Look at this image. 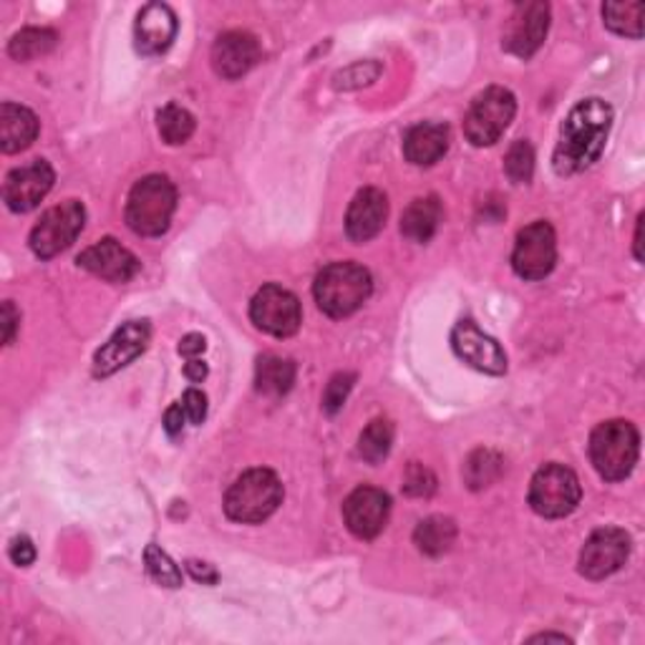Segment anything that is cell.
<instances>
[{
  "instance_id": "ab89813d",
  "label": "cell",
  "mask_w": 645,
  "mask_h": 645,
  "mask_svg": "<svg viewBox=\"0 0 645 645\" xmlns=\"http://www.w3.org/2000/svg\"><path fill=\"white\" fill-rule=\"evenodd\" d=\"M184 421H187V413H184L182 403H174V407H170L167 413H164V429H167L170 437L180 434L184 429Z\"/></svg>"
},
{
  "instance_id": "83f0119b",
  "label": "cell",
  "mask_w": 645,
  "mask_h": 645,
  "mask_svg": "<svg viewBox=\"0 0 645 645\" xmlns=\"http://www.w3.org/2000/svg\"><path fill=\"white\" fill-rule=\"evenodd\" d=\"M59 35L51 29H23L21 33H16L11 43H8V53L16 61H31L39 59L43 53H49L57 49Z\"/></svg>"
},
{
  "instance_id": "603a6c76",
  "label": "cell",
  "mask_w": 645,
  "mask_h": 645,
  "mask_svg": "<svg viewBox=\"0 0 645 645\" xmlns=\"http://www.w3.org/2000/svg\"><path fill=\"white\" fill-rule=\"evenodd\" d=\"M441 223V202L439 197L413 199L401 217V233L411 243H429Z\"/></svg>"
},
{
  "instance_id": "d6a6232c",
  "label": "cell",
  "mask_w": 645,
  "mask_h": 645,
  "mask_svg": "<svg viewBox=\"0 0 645 645\" xmlns=\"http://www.w3.org/2000/svg\"><path fill=\"white\" fill-rule=\"evenodd\" d=\"M379 73H381V66L376 61H358L354 63V66L338 71L334 81H336V89H344V91L361 89L379 79Z\"/></svg>"
},
{
  "instance_id": "cb8c5ba5",
  "label": "cell",
  "mask_w": 645,
  "mask_h": 645,
  "mask_svg": "<svg viewBox=\"0 0 645 645\" xmlns=\"http://www.w3.org/2000/svg\"><path fill=\"white\" fill-rule=\"evenodd\" d=\"M295 383V364L283 356H263L255 368V389L265 396H283Z\"/></svg>"
},
{
  "instance_id": "f546056e",
  "label": "cell",
  "mask_w": 645,
  "mask_h": 645,
  "mask_svg": "<svg viewBox=\"0 0 645 645\" xmlns=\"http://www.w3.org/2000/svg\"><path fill=\"white\" fill-rule=\"evenodd\" d=\"M393 444V427L389 421L376 419L364 429L361 439H358V454L366 459L368 464H379L381 459L389 457Z\"/></svg>"
},
{
  "instance_id": "277c9868",
  "label": "cell",
  "mask_w": 645,
  "mask_h": 645,
  "mask_svg": "<svg viewBox=\"0 0 645 645\" xmlns=\"http://www.w3.org/2000/svg\"><path fill=\"white\" fill-rule=\"evenodd\" d=\"M641 434L631 421L613 419L601 423L590 437V459L605 482H623L638 464Z\"/></svg>"
},
{
  "instance_id": "30bf717a",
  "label": "cell",
  "mask_w": 645,
  "mask_h": 645,
  "mask_svg": "<svg viewBox=\"0 0 645 645\" xmlns=\"http://www.w3.org/2000/svg\"><path fill=\"white\" fill-rule=\"evenodd\" d=\"M250 318L255 328H260L263 334L288 338L298 334L303 322L300 300L290 290L280 288V285H263L250 303Z\"/></svg>"
},
{
  "instance_id": "44dd1931",
  "label": "cell",
  "mask_w": 645,
  "mask_h": 645,
  "mask_svg": "<svg viewBox=\"0 0 645 645\" xmlns=\"http://www.w3.org/2000/svg\"><path fill=\"white\" fill-rule=\"evenodd\" d=\"M449 152V126L439 122H421L403 136V156L417 167H431Z\"/></svg>"
},
{
  "instance_id": "7a4b0ae2",
  "label": "cell",
  "mask_w": 645,
  "mask_h": 645,
  "mask_svg": "<svg viewBox=\"0 0 645 645\" xmlns=\"http://www.w3.org/2000/svg\"><path fill=\"white\" fill-rule=\"evenodd\" d=\"M371 273L358 263H330L313 283L318 308L330 318H348L371 298Z\"/></svg>"
},
{
  "instance_id": "9c48e42d",
  "label": "cell",
  "mask_w": 645,
  "mask_h": 645,
  "mask_svg": "<svg viewBox=\"0 0 645 645\" xmlns=\"http://www.w3.org/2000/svg\"><path fill=\"white\" fill-rule=\"evenodd\" d=\"M557 263V237L555 229L545 219H538L518 233L514 243L512 267L522 280H542L555 270Z\"/></svg>"
},
{
  "instance_id": "e575fe53",
  "label": "cell",
  "mask_w": 645,
  "mask_h": 645,
  "mask_svg": "<svg viewBox=\"0 0 645 645\" xmlns=\"http://www.w3.org/2000/svg\"><path fill=\"white\" fill-rule=\"evenodd\" d=\"M354 381L356 376L354 373H338L330 379V383L326 386V393H322V409L328 413H336L340 407H344L348 393L354 389Z\"/></svg>"
},
{
  "instance_id": "484cf974",
  "label": "cell",
  "mask_w": 645,
  "mask_h": 645,
  "mask_svg": "<svg viewBox=\"0 0 645 645\" xmlns=\"http://www.w3.org/2000/svg\"><path fill=\"white\" fill-rule=\"evenodd\" d=\"M504 472V459L492 449H477L464 464V482L469 490H487Z\"/></svg>"
},
{
  "instance_id": "ffe728a7",
  "label": "cell",
  "mask_w": 645,
  "mask_h": 645,
  "mask_svg": "<svg viewBox=\"0 0 645 645\" xmlns=\"http://www.w3.org/2000/svg\"><path fill=\"white\" fill-rule=\"evenodd\" d=\"M389 217V199L381 190L366 187L354 197L346 215V233L354 243H368L381 233Z\"/></svg>"
},
{
  "instance_id": "d6986e66",
  "label": "cell",
  "mask_w": 645,
  "mask_h": 645,
  "mask_svg": "<svg viewBox=\"0 0 645 645\" xmlns=\"http://www.w3.org/2000/svg\"><path fill=\"white\" fill-rule=\"evenodd\" d=\"M177 31H180L177 16H174L170 6L164 3L144 6L134 23L136 51L144 53V57H160V53L167 51L174 39H177Z\"/></svg>"
},
{
  "instance_id": "d590c367",
  "label": "cell",
  "mask_w": 645,
  "mask_h": 645,
  "mask_svg": "<svg viewBox=\"0 0 645 645\" xmlns=\"http://www.w3.org/2000/svg\"><path fill=\"white\" fill-rule=\"evenodd\" d=\"M182 409L187 413L190 423H202L207 417V396L199 389H187L182 396Z\"/></svg>"
},
{
  "instance_id": "8992f818",
  "label": "cell",
  "mask_w": 645,
  "mask_h": 645,
  "mask_svg": "<svg viewBox=\"0 0 645 645\" xmlns=\"http://www.w3.org/2000/svg\"><path fill=\"white\" fill-rule=\"evenodd\" d=\"M514 114H518V101H514L512 91L490 86L469 106L464 116V136L474 146H492L510 129Z\"/></svg>"
},
{
  "instance_id": "74e56055",
  "label": "cell",
  "mask_w": 645,
  "mask_h": 645,
  "mask_svg": "<svg viewBox=\"0 0 645 645\" xmlns=\"http://www.w3.org/2000/svg\"><path fill=\"white\" fill-rule=\"evenodd\" d=\"M187 570H190V575L197 580V583L202 585H215L219 575H217V570L209 565V562H199V560H190L187 562Z\"/></svg>"
},
{
  "instance_id": "836d02e7",
  "label": "cell",
  "mask_w": 645,
  "mask_h": 645,
  "mask_svg": "<svg viewBox=\"0 0 645 645\" xmlns=\"http://www.w3.org/2000/svg\"><path fill=\"white\" fill-rule=\"evenodd\" d=\"M403 492L409 496H431L437 492V477L427 467L411 464L403 477Z\"/></svg>"
},
{
  "instance_id": "2e32d148",
  "label": "cell",
  "mask_w": 645,
  "mask_h": 645,
  "mask_svg": "<svg viewBox=\"0 0 645 645\" xmlns=\"http://www.w3.org/2000/svg\"><path fill=\"white\" fill-rule=\"evenodd\" d=\"M550 31V6L547 3H522L514 8L504 29L502 45L512 57L530 59L547 39Z\"/></svg>"
},
{
  "instance_id": "5bb4252c",
  "label": "cell",
  "mask_w": 645,
  "mask_h": 645,
  "mask_svg": "<svg viewBox=\"0 0 645 645\" xmlns=\"http://www.w3.org/2000/svg\"><path fill=\"white\" fill-rule=\"evenodd\" d=\"M57 172L45 160H33L23 167L8 172L3 182V202L13 212H31L53 190Z\"/></svg>"
},
{
  "instance_id": "4dcf8cb0",
  "label": "cell",
  "mask_w": 645,
  "mask_h": 645,
  "mask_svg": "<svg viewBox=\"0 0 645 645\" xmlns=\"http://www.w3.org/2000/svg\"><path fill=\"white\" fill-rule=\"evenodd\" d=\"M146 573L162 587H182V570L174 565V560L156 545H146L144 550Z\"/></svg>"
},
{
  "instance_id": "5b68a950",
  "label": "cell",
  "mask_w": 645,
  "mask_h": 645,
  "mask_svg": "<svg viewBox=\"0 0 645 645\" xmlns=\"http://www.w3.org/2000/svg\"><path fill=\"white\" fill-rule=\"evenodd\" d=\"M283 484L270 469H250L235 479L225 494L227 518L239 524H260L283 504Z\"/></svg>"
},
{
  "instance_id": "ac0fdd59",
  "label": "cell",
  "mask_w": 645,
  "mask_h": 645,
  "mask_svg": "<svg viewBox=\"0 0 645 645\" xmlns=\"http://www.w3.org/2000/svg\"><path fill=\"white\" fill-rule=\"evenodd\" d=\"M260 61V43L253 33L227 31L212 45V69L217 76L235 81Z\"/></svg>"
},
{
  "instance_id": "52a82bcc",
  "label": "cell",
  "mask_w": 645,
  "mask_h": 645,
  "mask_svg": "<svg viewBox=\"0 0 645 645\" xmlns=\"http://www.w3.org/2000/svg\"><path fill=\"white\" fill-rule=\"evenodd\" d=\"M580 496H583L580 479L565 464H545L530 482V506L540 518H567L577 510Z\"/></svg>"
},
{
  "instance_id": "d4e9b609",
  "label": "cell",
  "mask_w": 645,
  "mask_h": 645,
  "mask_svg": "<svg viewBox=\"0 0 645 645\" xmlns=\"http://www.w3.org/2000/svg\"><path fill=\"white\" fill-rule=\"evenodd\" d=\"M457 540V524L454 520L441 518V514H434V518H427L419 522L417 532H413V542L417 547L429 557H441L444 552L451 550Z\"/></svg>"
},
{
  "instance_id": "60d3db41",
  "label": "cell",
  "mask_w": 645,
  "mask_h": 645,
  "mask_svg": "<svg viewBox=\"0 0 645 645\" xmlns=\"http://www.w3.org/2000/svg\"><path fill=\"white\" fill-rule=\"evenodd\" d=\"M18 320H21V316H18V310L11 300H6V306H3V344L6 346H11L13 344V338H16V328H18Z\"/></svg>"
},
{
  "instance_id": "f35d334b",
  "label": "cell",
  "mask_w": 645,
  "mask_h": 645,
  "mask_svg": "<svg viewBox=\"0 0 645 645\" xmlns=\"http://www.w3.org/2000/svg\"><path fill=\"white\" fill-rule=\"evenodd\" d=\"M205 348H207V340L199 334H190L180 340V356L187 358V361L190 358H199L202 354H205Z\"/></svg>"
},
{
  "instance_id": "4fadbf2b",
  "label": "cell",
  "mask_w": 645,
  "mask_h": 645,
  "mask_svg": "<svg viewBox=\"0 0 645 645\" xmlns=\"http://www.w3.org/2000/svg\"><path fill=\"white\" fill-rule=\"evenodd\" d=\"M391 518V496L376 487H358L344 502V520L358 540H376Z\"/></svg>"
},
{
  "instance_id": "7402d4cb",
  "label": "cell",
  "mask_w": 645,
  "mask_h": 645,
  "mask_svg": "<svg viewBox=\"0 0 645 645\" xmlns=\"http://www.w3.org/2000/svg\"><path fill=\"white\" fill-rule=\"evenodd\" d=\"M39 136V116L21 104L0 106V150L16 154L29 150Z\"/></svg>"
},
{
  "instance_id": "9a60e30c",
  "label": "cell",
  "mask_w": 645,
  "mask_h": 645,
  "mask_svg": "<svg viewBox=\"0 0 645 645\" xmlns=\"http://www.w3.org/2000/svg\"><path fill=\"white\" fill-rule=\"evenodd\" d=\"M152 328L146 320H129L124 322L116 334L99 348L94 356V376L96 379H106V376L116 373L119 368H124L140 358L146 346H150Z\"/></svg>"
},
{
  "instance_id": "4316f807",
  "label": "cell",
  "mask_w": 645,
  "mask_h": 645,
  "mask_svg": "<svg viewBox=\"0 0 645 645\" xmlns=\"http://www.w3.org/2000/svg\"><path fill=\"white\" fill-rule=\"evenodd\" d=\"M643 13L645 6L641 0H633V3H605L603 6V18L605 25L617 35H625V39H641L643 35Z\"/></svg>"
},
{
  "instance_id": "3957f363",
  "label": "cell",
  "mask_w": 645,
  "mask_h": 645,
  "mask_svg": "<svg viewBox=\"0 0 645 645\" xmlns=\"http://www.w3.org/2000/svg\"><path fill=\"white\" fill-rule=\"evenodd\" d=\"M177 209V190L162 174H150L129 192L126 223L142 237H160L170 229Z\"/></svg>"
},
{
  "instance_id": "7bdbcfd3",
  "label": "cell",
  "mask_w": 645,
  "mask_h": 645,
  "mask_svg": "<svg viewBox=\"0 0 645 645\" xmlns=\"http://www.w3.org/2000/svg\"><path fill=\"white\" fill-rule=\"evenodd\" d=\"M635 260H643V215L638 217V227H635Z\"/></svg>"
},
{
  "instance_id": "6da1fadb",
  "label": "cell",
  "mask_w": 645,
  "mask_h": 645,
  "mask_svg": "<svg viewBox=\"0 0 645 645\" xmlns=\"http://www.w3.org/2000/svg\"><path fill=\"white\" fill-rule=\"evenodd\" d=\"M613 126V109L603 99H583L570 109L560 129V142L552 154V167L560 177L585 172L601 160Z\"/></svg>"
},
{
  "instance_id": "ba28073f",
  "label": "cell",
  "mask_w": 645,
  "mask_h": 645,
  "mask_svg": "<svg viewBox=\"0 0 645 645\" xmlns=\"http://www.w3.org/2000/svg\"><path fill=\"white\" fill-rule=\"evenodd\" d=\"M86 223V209L76 199H66L61 205L45 209L39 223L31 229V250L41 260H51L59 253L69 250L76 243Z\"/></svg>"
},
{
  "instance_id": "8fae6325",
  "label": "cell",
  "mask_w": 645,
  "mask_h": 645,
  "mask_svg": "<svg viewBox=\"0 0 645 645\" xmlns=\"http://www.w3.org/2000/svg\"><path fill=\"white\" fill-rule=\"evenodd\" d=\"M631 555V534L621 528H603L590 534L580 552V575L605 580L615 575Z\"/></svg>"
},
{
  "instance_id": "8d00e7d4",
  "label": "cell",
  "mask_w": 645,
  "mask_h": 645,
  "mask_svg": "<svg viewBox=\"0 0 645 645\" xmlns=\"http://www.w3.org/2000/svg\"><path fill=\"white\" fill-rule=\"evenodd\" d=\"M8 555H11V560L16 562L18 567H29V565H33V560H35V547H33V542L25 538V534H21V538H16L11 542Z\"/></svg>"
},
{
  "instance_id": "7c38bea8",
  "label": "cell",
  "mask_w": 645,
  "mask_h": 645,
  "mask_svg": "<svg viewBox=\"0 0 645 645\" xmlns=\"http://www.w3.org/2000/svg\"><path fill=\"white\" fill-rule=\"evenodd\" d=\"M451 348L477 371L490 376L506 373V354L502 351V346L492 336H487L474 320L464 318L457 322L454 330H451Z\"/></svg>"
},
{
  "instance_id": "1f68e13d",
  "label": "cell",
  "mask_w": 645,
  "mask_h": 645,
  "mask_svg": "<svg viewBox=\"0 0 645 645\" xmlns=\"http://www.w3.org/2000/svg\"><path fill=\"white\" fill-rule=\"evenodd\" d=\"M504 172L514 184H528L534 174V150L528 140H518L504 156Z\"/></svg>"
},
{
  "instance_id": "ee69618b",
  "label": "cell",
  "mask_w": 645,
  "mask_h": 645,
  "mask_svg": "<svg viewBox=\"0 0 645 645\" xmlns=\"http://www.w3.org/2000/svg\"><path fill=\"white\" fill-rule=\"evenodd\" d=\"M530 641H560V643H567L570 638H565V635H557V633H542V635H534V638Z\"/></svg>"
},
{
  "instance_id": "f1b7e54d",
  "label": "cell",
  "mask_w": 645,
  "mask_h": 645,
  "mask_svg": "<svg viewBox=\"0 0 645 645\" xmlns=\"http://www.w3.org/2000/svg\"><path fill=\"white\" fill-rule=\"evenodd\" d=\"M156 126H160V136L170 146H180L190 142V136L195 134V116L187 109L177 104H167L156 114Z\"/></svg>"
},
{
  "instance_id": "b9f144b4",
  "label": "cell",
  "mask_w": 645,
  "mask_h": 645,
  "mask_svg": "<svg viewBox=\"0 0 645 645\" xmlns=\"http://www.w3.org/2000/svg\"><path fill=\"white\" fill-rule=\"evenodd\" d=\"M184 376H187L192 383L205 381L207 379V364L199 361V358H190V361L184 364Z\"/></svg>"
},
{
  "instance_id": "e0dca14e",
  "label": "cell",
  "mask_w": 645,
  "mask_h": 645,
  "mask_svg": "<svg viewBox=\"0 0 645 645\" xmlns=\"http://www.w3.org/2000/svg\"><path fill=\"white\" fill-rule=\"evenodd\" d=\"M79 267L109 283H129L140 273V260L114 237H104L79 255Z\"/></svg>"
}]
</instances>
